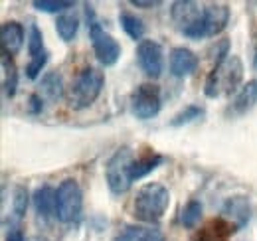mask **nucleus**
<instances>
[{"mask_svg": "<svg viewBox=\"0 0 257 241\" xmlns=\"http://www.w3.org/2000/svg\"><path fill=\"white\" fill-rule=\"evenodd\" d=\"M257 105V79H249L235 91L231 103H229V113L233 117H243L247 115Z\"/></svg>", "mask_w": 257, "mask_h": 241, "instance_id": "nucleus-13", "label": "nucleus"}, {"mask_svg": "<svg viewBox=\"0 0 257 241\" xmlns=\"http://www.w3.org/2000/svg\"><path fill=\"white\" fill-rule=\"evenodd\" d=\"M224 213V219H227L235 229H241L249 217H251V208H249V200L245 196H233V198H227L222 208Z\"/></svg>", "mask_w": 257, "mask_h": 241, "instance_id": "nucleus-14", "label": "nucleus"}, {"mask_svg": "<svg viewBox=\"0 0 257 241\" xmlns=\"http://www.w3.org/2000/svg\"><path fill=\"white\" fill-rule=\"evenodd\" d=\"M164 162H166V158L162 154H147V156L135 158V162L131 166V180L133 182L143 180L145 176H149L151 172H155L157 168H161Z\"/></svg>", "mask_w": 257, "mask_h": 241, "instance_id": "nucleus-18", "label": "nucleus"}, {"mask_svg": "<svg viewBox=\"0 0 257 241\" xmlns=\"http://www.w3.org/2000/svg\"><path fill=\"white\" fill-rule=\"evenodd\" d=\"M119 24H121L123 32L127 34L131 40H135V42H143V40H145L147 26H145V24H143V20H141V18H137L133 12L123 10V12L119 14Z\"/></svg>", "mask_w": 257, "mask_h": 241, "instance_id": "nucleus-21", "label": "nucleus"}, {"mask_svg": "<svg viewBox=\"0 0 257 241\" xmlns=\"http://www.w3.org/2000/svg\"><path fill=\"white\" fill-rule=\"evenodd\" d=\"M30 206V192L26 186H16L12 192V204H10V227H16L24 217Z\"/></svg>", "mask_w": 257, "mask_h": 241, "instance_id": "nucleus-19", "label": "nucleus"}, {"mask_svg": "<svg viewBox=\"0 0 257 241\" xmlns=\"http://www.w3.org/2000/svg\"><path fill=\"white\" fill-rule=\"evenodd\" d=\"M32 6L40 12H48V14H64L73 10V2L69 0H34Z\"/></svg>", "mask_w": 257, "mask_h": 241, "instance_id": "nucleus-25", "label": "nucleus"}, {"mask_svg": "<svg viewBox=\"0 0 257 241\" xmlns=\"http://www.w3.org/2000/svg\"><path fill=\"white\" fill-rule=\"evenodd\" d=\"M103 87H105V73L91 65L83 67L67 87L65 93L67 107L73 111L89 109L99 99Z\"/></svg>", "mask_w": 257, "mask_h": 241, "instance_id": "nucleus-1", "label": "nucleus"}, {"mask_svg": "<svg viewBox=\"0 0 257 241\" xmlns=\"http://www.w3.org/2000/svg\"><path fill=\"white\" fill-rule=\"evenodd\" d=\"M202 202H198V200H190L182 211H180V223L186 227V229H192L196 227L198 223H200V219H202Z\"/></svg>", "mask_w": 257, "mask_h": 241, "instance_id": "nucleus-24", "label": "nucleus"}, {"mask_svg": "<svg viewBox=\"0 0 257 241\" xmlns=\"http://www.w3.org/2000/svg\"><path fill=\"white\" fill-rule=\"evenodd\" d=\"M36 93H40L44 97V101L48 103H58L60 99L65 97V85H64V77L58 73V71H48L42 81H40V87Z\"/></svg>", "mask_w": 257, "mask_h": 241, "instance_id": "nucleus-16", "label": "nucleus"}, {"mask_svg": "<svg viewBox=\"0 0 257 241\" xmlns=\"http://www.w3.org/2000/svg\"><path fill=\"white\" fill-rule=\"evenodd\" d=\"M28 54H30V58H36V56H40V54H44L46 52V48H44V34L42 30L36 26V24H30V30H28Z\"/></svg>", "mask_w": 257, "mask_h": 241, "instance_id": "nucleus-27", "label": "nucleus"}, {"mask_svg": "<svg viewBox=\"0 0 257 241\" xmlns=\"http://www.w3.org/2000/svg\"><path fill=\"white\" fill-rule=\"evenodd\" d=\"M48 61H50V52H48V50H46L44 54L36 56V58H30V61H28L26 67H24V75H26L28 79L36 81V79L42 75V71H44V67H46Z\"/></svg>", "mask_w": 257, "mask_h": 241, "instance_id": "nucleus-26", "label": "nucleus"}, {"mask_svg": "<svg viewBox=\"0 0 257 241\" xmlns=\"http://www.w3.org/2000/svg\"><path fill=\"white\" fill-rule=\"evenodd\" d=\"M237 229L224 217L220 219H212L208 225H204L198 233L194 241H229V235L235 233Z\"/></svg>", "mask_w": 257, "mask_h": 241, "instance_id": "nucleus-17", "label": "nucleus"}, {"mask_svg": "<svg viewBox=\"0 0 257 241\" xmlns=\"http://www.w3.org/2000/svg\"><path fill=\"white\" fill-rule=\"evenodd\" d=\"M85 18H87V32H89V40H91L97 61L103 67H113L121 58V52H123L121 44L99 24L91 4H85Z\"/></svg>", "mask_w": 257, "mask_h": 241, "instance_id": "nucleus-4", "label": "nucleus"}, {"mask_svg": "<svg viewBox=\"0 0 257 241\" xmlns=\"http://www.w3.org/2000/svg\"><path fill=\"white\" fill-rule=\"evenodd\" d=\"M200 60L198 56L194 54L192 50L184 48V46H178V48H172L170 56H168V71L172 77L176 79H184V77H190L194 71L198 69Z\"/></svg>", "mask_w": 257, "mask_h": 241, "instance_id": "nucleus-11", "label": "nucleus"}, {"mask_svg": "<svg viewBox=\"0 0 257 241\" xmlns=\"http://www.w3.org/2000/svg\"><path fill=\"white\" fill-rule=\"evenodd\" d=\"M243 61L239 56H229L224 63L214 65L212 71L206 77L204 83V95L210 99H218L222 95H231L233 91L241 87V79H243Z\"/></svg>", "mask_w": 257, "mask_h": 241, "instance_id": "nucleus-3", "label": "nucleus"}, {"mask_svg": "<svg viewBox=\"0 0 257 241\" xmlns=\"http://www.w3.org/2000/svg\"><path fill=\"white\" fill-rule=\"evenodd\" d=\"M253 69H257V44H255V50H253Z\"/></svg>", "mask_w": 257, "mask_h": 241, "instance_id": "nucleus-34", "label": "nucleus"}, {"mask_svg": "<svg viewBox=\"0 0 257 241\" xmlns=\"http://www.w3.org/2000/svg\"><path fill=\"white\" fill-rule=\"evenodd\" d=\"M131 6H137V8H143V10H151V8H159L162 6L161 0H128Z\"/></svg>", "mask_w": 257, "mask_h": 241, "instance_id": "nucleus-31", "label": "nucleus"}, {"mask_svg": "<svg viewBox=\"0 0 257 241\" xmlns=\"http://www.w3.org/2000/svg\"><path fill=\"white\" fill-rule=\"evenodd\" d=\"M229 58V40L222 38L216 40V44L210 48V60L214 61V65H220Z\"/></svg>", "mask_w": 257, "mask_h": 241, "instance_id": "nucleus-28", "label": "nucleus"}, {"mask_svg": "<svg viewBox=\"0 0 257 241\" xmlns=\"http://www.w3.org/2000/svg\"><path fill=\"white\" fill-rule=\"evenodd\" d=\"M2 71H4V81H2V89L8 99H12L18 91V71L16 65L12 63V56L2 52Z\"/></svg>", "mask_w": 257, "mask_h": 241, "instance_id": "nucleus-22", "label": "nucleus"}, {"mask_svg": "<svg viewBox=\"0 0 257 241\" xmlns=\"http://www.w3.org/2000/svg\"><path fill=\"white\" fill-rule=\"evenodd\" d=\"M4 241H28V237L24 235V231L16 225V227H10V229H6V237Z\"/></svg>", "mask_w": 257, "mask_h": 241, "instance_id": "nucleus-32", "label": "nucleus"}, {"mask_svg": "<svg viewBox=\"0 0 257 241\" xmlns=\"http://www.w3.org/2000/svg\"><path fill=\"white\" fill-rule=\"evenodd\" d=\"M128 105H131V113L139 120L155 119L162 107L161 87L155 83H141L131 93Z\"/></svg>", "mask_w": 257, "mask_h": 241, "instance_id": "nucleus-8", "label": "nucleus"}, {"mask_svg": "<svg viewBox=\"0 0 257 241\" xmlns=\"http://www.w3.org/2000/svg\"><path fill=\"white\" fill-rule=\"evenodd\" d=\"M34 211L40 221H50L56 217V190L52 186H40L32 194Z\"/></svg>", "mask_w": 257, "mask_h": 241, "instance_id": "nucleus-15", "label": "nucleus"}, {"mask_svg": "<svg viewBox=\"0 0 257 241\" xmlns=\"http://www.w3.org/2000/svg\"><path fill=\"white\" fill-rule=\"evenodd\" d=\"M170 206V192L161 182H149L139 188L133 200V215L145 223H159Z\"/></svg>", "mask_w": 257, "mask_h": 241, "instance_id": "nucleus-2", "label": "nucleus"}, {"mask_svg": "<svg viewBox=\"0 0 257 241\" xmlns=\"http://www.w3.org/2000/svg\"><path fill=\"white\" fill-rule=\"evenodd\" d=\"M44 97L40 95V93H32L30 97H28V113L30 115H40L42 111H44Z\"/></svg>", "mask_w": 257, "mask_h": 241, "instance_id": "nucleus-30", "label": "nucleus"}, {"mask_svg": "<svg viewBox=\"0 0 257 241\" xmlns=\"http://www.w3.org/2000/svg\"><path fill=\"white\" fill-rule=\"evenodd\" d=\"M28 241H46V239H42V237H30Z\"/></svg>", "mask_w": 257, "mask_h": 241, "instance_id": "nucleus-35", "label": "nucleus"}, {"mask_svg": "<svg viewBox=\"0 0 257 241\" xmlns=\"http://www.w3.org/2000/svg\"><path fill=\"white\" fill-rule=\"evenodd\" d=\"M135 162V152L128 147H121L113 152V156L107 160L105 166V182L109 190L117 196L125 194L131 190L133 180H131V166Z\"/></svg>", "mask_w": 257, "mask_h": 241, "instance_id": "nucleus-6", "label": "nucleus"}, {"mask_svg": "<svg viewBox=\"0 0 257 241\" xmlns=\"http://www.w3.org/2000/svg\"><path fill=\"white\" fill-rule=\"evenodd\" d=\"M83 211V192L75 178H65L56 188V219L62 223L79 221Z\"/></svg>", "mask_w": 257, "mask_h": 241, "instance_id": "nucleus-5", "label": "nucleus"}, {"mask_svg": "<svg viewBox=\"0 0 257 241\" xmlns=\"http://www.w3.org/2000/svg\"><path fill=\"white\" fill-rule=\"evenodd\" d=\"M141 241H164V237H162V233L159 229H145Z\"/></svg>", "mask_w": 257, "mask_h": 241, "instance_id": "nucleus-33", "label": "nucleus"}, {"mask_svg": "<svg viewBox=\"0 0 257 241\" xmlns=\"http://www.w3.org/2000/svg\"><path fill=\"white\" fill-rule=\"evenodd\" d=\"M137 63L141 67V71L151 77V79H159L164 71V54H162V46L155 40H143L137 44Z\"/></svg>", "mask_w": 257, "mask_h": 241, "instance_id": "nucleus-9", "label": "nucleus"}, {"mask_svg": "<svg viewBox=\"0 0 257 241\" xmlns=\"http://www.w3.org/2000/svg\"><path fill=\"white\" fill-rule=\"evenodd\" d=\"M24 42H28V36H26V30L20 22L16 20H8L0 26V44H2V52L8 54V56H16Z\"/></svg>", "mask_w": 257, "mask_h": 241, "instance_id": "nucleus-12", "label": "nucleus"}, {"mask_svg": "<svg viewBox=\"0 0 257 241\" xmlns=\"http://www.w3.org/2000/svg\"><path fill=\"white\" fill-rule=\"evenodd\" d=\"M77 30H79V16L75 14V10H69V12H64V14L58 16L56 32H58L60 40L71 42L77 36Z\"/></svg>", "mask_w": 257, "mask_h": 241, "instance_id": "nucleus-20", "label": "nucleus"}, {"mask_svg": "<svg viewBox=\"0 0 257 241\" xmlns=\"http://www.w3.org/2000/svg\"><path fill=\"white\" fill-rule=\"evenodd\" d=\"M229 6L227 4H208L204 6V20L200 28V38H214L225 30L229 22Z\"/></svg>", "mask_w": 257, "mask_h": 241, "instance_id": "nucleus-10", "label": "nucleus"}, {"mask_svg": "<svg viewBox=\"0 0 257 241\" xmlns=\"http://www.w3.org/2000/svg\"><path fill=\"white\" fill-rule=\"evenodd\" d=\"M143 233H145V229L139 227V225H125V227L113 237V241H141Z\"/></svg>", "mask_w": 257, "mask_h": 241, "instance_id": "nucleus-29", "label": "nucleus"}, {"mask_svg": "<svg viewBox=\"0 0 257 241\" xmlns=\"http://www.w3.org/2000/svg\"><path fill=\"white\" fill-rule=\"evenodd\" d=\"M204 117V107L200 105H186L182 111H178L172 119H170V127H184V125H190V123H196L198 119Z\"/></svg>", "mask_w": 257, "mask_h": 241, "instance_id": "nucleus-23", "label": "nucleus"}, {"mask_svg": "<svg viewBox=\"0 0 257 241\" xmlns=\"http://www.w3.org/2000/svg\"><path fill=\"white\" fill-rule=\"evenodd\" d=\"M170 18L176 28L190 40H202L200 28L204 20V8L192 0H176L170 6Z\"/></svg>", "mask_w": 257, "mask_h": 241, "instance_id": "nucleus-7", "label": "nucleus"}]
</instances>
